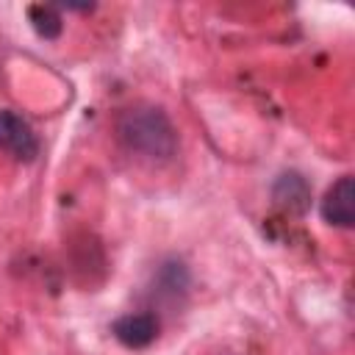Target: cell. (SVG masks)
<instances>
[{
  "instance_id": "cell-7",
  "label": "cell",
  "mask_w": 355,
  "mask_h": 355,
  "mask_svg": "<svg viewBox=\"0 0 355 355\" xmlns=\"http://www.w3.org/2000/svg\"><path fill=\"white\" fill-rule=\"evenodd\" d=\"M189 288V272L180 261H166L161 269H158V291L161 294H169V297H178Z\"/></svg>"
},
{
  "instance_id": "cell-5",
  "label": "cell",
  "mask_w": 355,
  "mask_h": 355,
  "mask_svg": "<svg viewBox=\"0 0 355 355\" xmlns=\"http://www.w3.org/2000/svg\"><path fill=\"white\" fill-rule=\"evenodd\" d=\"M111 333L122 347H130V349L150 347L158 336V316L155 313H125L111 324Z\"/></svg>"
},
{
  "instance_id": "cell-4",
  "label": "cell",
  "mask_w": 355,
  "mask_h": 355,
  "mask_svg": "<svg viewBox=\"0 0 355 355\" xmlns=\"http://www.w3.org/2000/svg\"><path fill=\"white\" fill-rule=\"evenodd\" d=\"M272 200L280 211L302 216L311 208V186L300 172H280L272 183Z\"/></svg>"
},
{
  "instance_id": "cell-2",
  "label": "cell",
  "mask_w": 355,
  "mask_h": 355,
  "mask_svg": "<svg viewBox=\"0 0 355 355\" xmlns=\"http://www.w3.org/2000/svg\"><path fill=\"white\" fill-rule=\"evenodd\" d=\"M0 150L17 161H33L39 155V139L33 128L14 111H0Z\"/></svg>"
},
{
  "instance_id": "cell-3",
  "label": "cell",
  "mask_w": 355,
  "mask_h": 355,
  "mask_svg": "<svg viewBox=\"0 0 355 355\" xmlns=\"http://www.w3.org/2000/svg\"><path fill=\"white\" fill-rule=\"evenodd\" d=\"M319 211H322V219L327 225L352 227V222H355V186H352V178L349 175H341L327 189Z\"/></svg>"
},
{
  "instance_id": "cell-6",
  "label": "cell",
  "mask_w": 355,
  "mask_h": 355,
  "mask_svg": "<svg viewBox=\"0 0 355 355\" xmlns=\"http://www.w3.org/2000/svg\"><path fill=\"white\" fill-rule=\"evenodd\" d=\"M28 19L33 25V31L42 36V39H58L61 36V14L55 6H44V3H33L28 6Z\"/></svg>"
},
{
  "instance_id": "cell-1",
  "label": "cell",
  "mask_w": 355,
  "mask_h": 355,
  "mask_svg": "<svg viewBox=\"0 0 355 355\" xmlns=\"http://www.w3.org/2000/svg\"><path fill=\"white\" fill-rule=\"evenodd\" d=\"M116 136L130 153H139L153 161H169L178 153V130L172 119L164 108L150 103H136L119 111Z\"/></svg>"
}]
</instances>
